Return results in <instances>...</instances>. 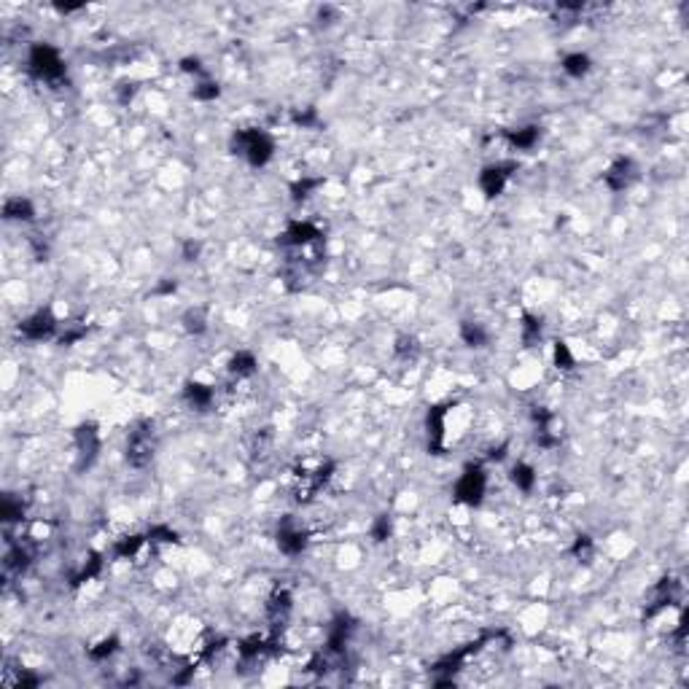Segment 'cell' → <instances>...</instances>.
Listing matches in <instances>:
<instances>
[{
    "instance_id": "6da1fadb",
    "label": "cell",
    "mask_w": 689,
    "mask_h": 689,
    "mask_svg": "<svg viewBox=\"0 0 689 689\" xmlns=\"http://www.w3.org/2000/svg\"><path fill=\"white\" fill-rule=\"evenodd\" d=\"M154 455V426L151 423H141L135 431H129L127 439V461L132 466H145Z\"/></svg>"
},
{
    "instance_id": "7a4b0ae2",
    "label": "cell",
    "mask_w": 689,
    "mask_h": 689,
    "mask_svg": "<svg viewBox=\"0 0 689 689\" xmlns=\"http://www.w3.org/2000/svg\"><path fill=\"white\" fill-rule=\"evenodd\" d=\"M30 68H33V73H35L38 79H46V81L60 79L62 70H65V68H62L60 54H57L52 46H35L33 54H30Z\"/></svg>"
},
{
    "instance_id": "3957f363",
    "label": "cell",
    "mask_w": 689,
    "mask_h": 689,
    "mask_svg": "<svg viewBox=\"0 0 689 689\" xmlns=\"http://www.w3.org/2000/svg\"><path fill=\"white\" fill-rule=\"evenodd\" d=\"M235 143L240 145V154H245L253 164H264L272 154V143L262 132H240Z\"/></svg>"
},
{
    "instance_id": "277c9868",
    "label": "cell",
    "mask_w": 689,
    "mask_h": 689,
    "mask_svg": "<svg viewBox=\"0 0 689 689\" xmlns=\"http://www.w3.org/2000/svg\"><path fill=\"white\" fill-rule=\"evenodd\" d=\"M482 493H485V477H482V471H480V468H468L466 474L461 477L458 487H455V496H458L461 501L477 504V501L482 498Z\"/></svg>"
},
{
    "instance_id": "5b68a950",
    "label": "cell",
    "mask_w": 689,
    "mask_h": 689,
    "mask_svg": "<svg viewBox=\"0 0 689 689\" xmlns=\"http://www.w3.org/2000/svg\"><path fill=\"white\" fill-rule=\"evenodd\" d=\"M54 328H57V321L52 318V312H49V310H41V312H35L30 321L22 324V334L30 337V340H43V337H49Z\"/></svg>"
},
{
    "instance_id": "8992f818",
    "label": "cell",
    "mask_w": 689,
    "mask_h": 689,
    "mask_svg": "<svg viewBox=\"0 0 689 689\" xmlns=\"http://www.w3.org/2000/svg\"><path fill=\"white\" fill-rule=\"evenodd\" d=\"M76 442H79V455H81V466H89L92 461H95V455H97V431L92 426H84L79 428V434H76Z\"/></svg>"
},
{
    "instance_id": "52a82bcc",
    "label": "cell",
    "mask_w": 689,
    "mask_h": 689,
    "mask_svg": "<svg viewBox=\"0 0 689 689\" xmlns=\"http://www.w3.org/2000/svg\"><path fill=\"white\" fill-rule=\"evenodd\" d=\"M278 541H280V549L288 552V555H296V552H302V547H304L302 530H299V528H294L291 523H285V525L280 528Z\"/></svg>"
},
{
    "instance_id": "ba28073f",
    "label": "cell",
    "mask_w": 689,
    "mask_h": 689,
    "mask_svg": "<svg viewBox=\"0 0 689 689\" xmlns=\"http://www.w3.org/2000/svg\"><path fill=\"white\" fill-rule=\"evenodd\" d=\"M504 181H507V167H487L485 173H482V191H485L487 197H496V194H501V189H504Z\"/></svg>"
},
{
    "instance_id": "9c48e42d",
    "label": "cell",
    "mask_w": 689,
    "mask_h": 689,
    "mask_svg": "<svg viewBox=\"0 0 689 689\" xmlns=\"http://www.w3.org/2000/svg\"><path fill=\"white\" fill-rule=\"evenodd\" d=\"M630 178H633V164H630V159L614 162V167L606 173V183L611 189H617V191H622V189L630 183Z\"/></svg>"
},
{
    "instance_id": "30bf717a",
    "label": "cell",
    "mask_w": 689,
    "mask_h": 689,
    "mask_svg": "<svg viewBox=\"0 0 689 689\" xmlns=\"http://www.w3.org/2000/svg\"><path fill=\"white\" fill-rule=\"evenodd\" d=\"M3 213H6V219H14V221H27V219H33V207H30L27 200H22V197L8 200L6 207H3Z\"/></svg>"
},
{
    "instance_id": "8fae6325",
    "label": "cell",
    "mask_w": 689,
    "mask_h": 689,
    "mask_svg": "<svg viewBox=\"0 0 689 689\" xmlns=\"http://www.w3.org/2000/svg\"><path fill=\"white\" fill-rule=\"evenodd\" d=\"M512 474H514V485L517 487H523V490H530V487H533V480H536V477H533V468L530 466L520 464V466H514Z\"/></svg>"
},
{
    "instance_id": "7c38bea8",
    "label": "cell",
    "mask_w": 689,
    "mask_h": 689,
    "mask_svg": "<svg viewBox=\"0 0 689 689\" xmlns=\"http://www.w3.org/2000/svg\"><path fill=\"white\" fill-rule=\"evenodd\" d=\"M587 68L589 60L585 54H571V57H566V73H571V76H582V73H587Z\"/></svg>"
},
{
    "instance_id": "4fadbf2b",
    "label": "cell",
    "mask_w": 689,
    "mask_h": 689,
    "mask_svg": "<svg viewBox=\"0 0 689 689\" xmlns=\"http://www.w3.org/2000/svg\"><path fill=\"white\" fill-rule=\"evenodd\" d=\"M232 372L240 377V374H251L253 372V356H248V353H240V356H235V361H232Z\"/></svg>"
},
{
    "instance_id": "5bb4252c",
    "label": "cell",
    "mask_w": 689,
    "mask_h": 689,
    "mask_svg": "<svg viewBox=\"0 0 689 689\" xmlns=\"http://www.w3.org/2000/svg\"><path fill=\"white\" fill-rule=\"evenodd\" d=\"M536 138H539L536 129H523V132H514V135H512V143H514L517 148H528V145H533Z\"/></svg>"
},
{
    "instance_id": "9a60e30c",
    "label": "cell",
    "mask_w": 689,
    "mask_h": 689,
    "mask_svg": "<svg viewBox=\"0 0 689 689\" xmlns=\"http://www.w3.org/2000/svg\"><path fill=\"white\" fill-rule=\"evenodd\" d=\"M464 337H466V342L468 344H482L485 342V334L477 328V326H471V324H466V328H464Z\"/></svg>"
},
{
    "instance_id": "2e32d148",
    "label": "cell",
    "mask_w": 689,
    "mask_h": 689,
    "mask_svg": "<svg viewBox=\"0 0 689 689\" xmlns=\"http://www.w3.org/2000/svg\"><path fill=\"white\" fill-rule=\"evenodd\" d=\"M555 358H557V364H563V369H571V366H573L571 356H568V347L563 342H557V347H555Z\"/></svg>"
},
{
    "instance_id": "e0dca14e",
    "label": "cell",
    "mask_w": 689,
    "mask_h": 689,
    "mask_svg": "<svg viewBox=\"0 0 689 689\" xmlns=\"http://www.w3.org/2000/svg\"><path fill=\"white\" fill-rule=\"evenodd\" d=\"M186 326H189V331H203L205 328L203 315H200V312H189V315H186Z\"/></svg>"
}]
</instances>
